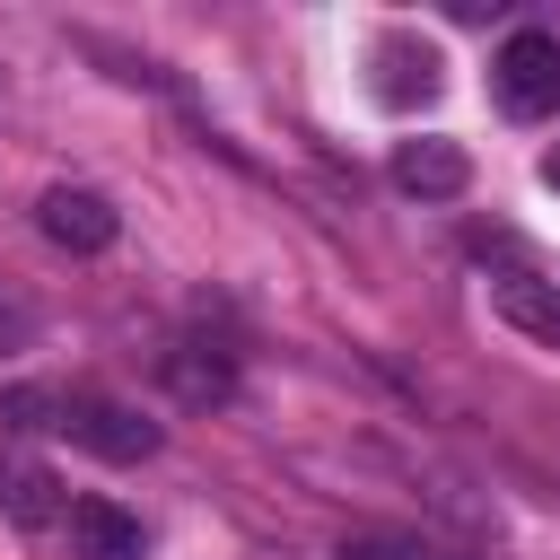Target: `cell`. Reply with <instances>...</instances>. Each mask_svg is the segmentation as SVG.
<instances>
[{
	"label": "cell",
	"mask_w": 560,
	"mask_h": 560,
	"mask_svg": "<svg viewBox=\"0 0 560 560\" xmlns=\"http://www.w3.org/2000/svg\"><path fill=\"white\" fill-rule=\"evenodd\" d=\"M490 79H499V105H508L516 122H542V114H560V35H542V26H516V35L499 44Z\"/></svg>",
	"instance_id": "obj_1"
},
{
	"label": "cell",
	"mask_w": 560,
	"mask_h": 560,
	"mask_svg": "<svg viewBox=\"0 0 560 560\" xmlns=\"http://www.w3.org/2000/svg\"><path fill=\"white\" fill-rule=\"evenodd\" d=\"M61 429H70L88 455H105V464L158 455V420H140L131 402H105V394H61Z\"/></svg>",
	"instance_id": "obj_2"
},
{
	"label": "cell",
	"mask_w": 560,
	"mask_h": 560,
	"mask_svg": "<svg viewBox=\"0 0 560 560\" xmlns=\"http://www.w3.org/2000/svg\"><path fill=\"white\" fill-rule=\"evenodd\" d=\"M35 228H44L61 254H105V245L122 236L114 201H105V192H88V184H52V192L35 201Z\"/></svg>",
	"instance_id": "obj_3"
},
{
	"label": "cell",
	"mask_w": 560,
	"mask_h": 560,
	"mask_svg": "<svg viewBox=\"0 0 560 560\" xmlns=\"http://www.w3.org/2000/svg\"><path fill=\"white\" fill-rule=\"evenodd\" d=\"M368 70H376V96H385L394 114H411V105H429V96L446 88V61H438V44H420V35H376Z\"/></svg>",
	"instance_id": "obj_4"
},
{
	"label": "cell",
	"mask_w": 560,
	"mask_h": 560,
	"mask_svg": "<svg viewBox=\"0 0 560 560\" xmlns=\"http://www.w3.org/2000/svg\"><path fill=\"white\" fill-rule=\"evenodd\" d=\"M158 376H166V394L192 402V411H210V402L236 394V359H228L219 341H166V350H158Z\"/></svg>",
	"instance_id": "obj_5"
},
{
	"label": "cell",
	"mask_w": 560,
	"mask_h": 560,
	"mask_svg": "<svg viewBox=\"0 0 560 560\" xmlns=\"http://www.w3.org/2000/svg\"><path fill=\"white\" fill-rule=\"evenodd\" d=\"M70 542H79V560H140L149 551L140 516H122L114 499H70Z\"/></svg>",
	"instance_id": "obj_6"
},
{
	"label": "cell",
	"mask_w": 560,
	"mask_h": 560,
	"mask_svg": "<svg viewBox=\"0 0 560 560\" xmlns=\"http://www.w3.org/2000/svg\"><path fill=\"white\" fill-rule=\"evenodd\" d=\"M464 175H472V166H464L455 140H402V149H394V184L420 192V201H455Z\"/></svg>",
	"instance_id": "obj_7"
},
{
	"label": "cell",
	"mask_w": 560,
	"mask_h": 560,
	"mask_svg": "<svg viewBox=\"0 0 560 560\" xmlns=\"http://www.w3.org/2000/svg\"><path fill=\"white\" fill-rule=\"evenodd\" d=\"M0 508H9L18 525H61V516H70L52 464H35V455H0Z\"/></svg>",
	"instance_id": "obj_8"
},
{
	"label": "cell",
	"mask_w": 560,
	"mask_h": 560,
	"mask_svg": "<svg viewBox=\"0 0 560 560\" xmlns=\"http://www.w3.org/2000/svg\"><path fill=\"white\" fill-rule=\"evenodd\" d=\"M490 306H499L516 332H534L542 350H560V289H551V280H534V271H499V280H490Z\"/></svg>",
	"instance_id": "obj_9"
},
{
	"label": "cell",
	"mask_w": 560,
	"mask_h": 560,
	"mask_svg": "<svg viewBox=\"0 0 560 560\" xmlns=\"http://www.w3.org/2000/svg\"><path fill=\"white\" fill-rule=\"evenodd\" d=\"M0 429H61V394H44V385H9V394H0Z\"/></svg>",
	"instance_id": "obj_10"
},
{
	"label": "cell",
	"mask_w": 560,
	"mask_h": 560,
	"mask_svg": "<svg viewBox=\"0 0 560 560\" xmlns=\"http://www.w3.org/2000/svg\"><path fill=\"white\" fill-rule=\"evenodd\" d=\"M341 560H420V542H402V534H359V542H341Z\"/></svg>",
	"instance_id": "obj_11"
},
{
	"label": "cell",
	"mask_w": 560,
	"mask_h": 560,
	"mask_svg": "<svg viewBox=\"0 0 560 560\" xmlns=\"http://www.w3.org/2000/svg\"><path fill=\"white\" fill-rule=\"evenodd\" d=\"M35 341V315L26 306H0V350H26Z\"/></svg>",
	"instance_id": "obj_12"
},
{
	"label": "cell",
	"mask_w": 560,
	"mask_h": 560,
	"mask_svg": "<svg viewBox=\"0 0 560 560\" xmlns=\"http://www.w3.org/2000/svg\"><path fill=\"white\" fill-rule=\"evenodd\" d=\"M542 184H560V149H551V158H542Z\"/></svg>",
	"instance_id": "obj_13"
}]
</instances>
